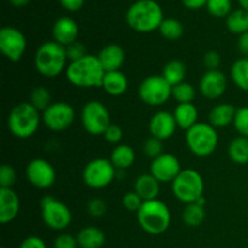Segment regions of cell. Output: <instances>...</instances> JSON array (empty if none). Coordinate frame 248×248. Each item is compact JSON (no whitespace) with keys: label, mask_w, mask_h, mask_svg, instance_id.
<instances>
[{"label":"cell","mask_w":248,"mask_h":248,"mask_svg":"<svg viewBox=\"0 0 248 248\" xmlns=\"http://www.w3.org/2000/svg\"><path fill=\"white\" fill-rule=\"evenodd\" d=\"M98 60L101 62L103 69L107 72L120 70L125 62V51L118 44H109L106 45L98 53Z\"/></svg>","instance_id":"ffe728a7"},{"label":"cell","mask_w":248,"mask_h":248,"mask_svg":"<svg viewBox=\"0 0 248 248\" xmlns=\"http://www.w3.org/2000/svg\"><path fill=\"white\" fill-rule=\"evenodd\" d=\"M240 4V6H241V9L246 10V11H248V0H237Z\"/></svg>","instance_id":"f907efd6"},{"label":"cell","mask_w":248,"mask_h":248,"mask_svg":"<svg viewBox=\"0 0 248 248\" xmlns=\"http://www.w3.org/2000/svg\"><path fill=\"white\" fill-rule=\"evenodd\" d=\"M135 191L143 201L155 200L160 194V182L150 173L140 174L135 182Z\"/></svg>","instance_id":"603a6c76"},{"label":"cell","mask_w":248,"mask_h":248,"mask_svg":"<svg viewBox=\"0 0 248 248\" xmlns=\"http://www.w3.org/2000/svg\"><path fill=\"white\" fill-rule=\"evenodd\" d=\"M208 0H182L183 5L190 10H199L207 5Z\"/></svg>","instance_id":"c3c4849f"},{"label":"cell","mask_w":248,"mask_h":248,"mask_svg":"<svg viewBox=\"0 0 248 248\" xmlns=\"http://www.w3.org/2000/svg\"><path fill=\"white\" fill-rule=\"evenodd\" d=\"M206 217L205 207L198 205V203H189L186 206L182 213L183 222L189 227H199L203 223Z\"/></svg>","instance_id":"4dcf8cb0"},{"label":"cell","mask_w":248,"mask_h":248,"mask_svg":"<svg viewBox=\"0 0 248 248\" xmlns=\"http://www.w3.org/2000/svg\"><path fill=\"white\" fill-rule=\"evenodd\" d=\"M205 183L203 178L196 170H182L177 178L172 182V191L174 196L182 202L194 203L198 199L203 196Z\"/></svg>","instance_id":"52a82bcc"},{"label":"cell","mask_w":248,"mask_h":248,"mask_svg":"<svg viewBox=\"0 0 248 248\" xmlns=\"http://www.w3.org/2000/svg\"><path fill=\"white\" fill-rule=\"evenodd\" d=\"M227 28L229 29L230 33L237 35L248 31V11L240 7L230 12L229 16L227 17Z\"/></svg>","instance_id":"f1b7e54d"},{"label":"cell","mask_w":248,"mask_h":248,"mask_svg":"<svg viewBox=\"0 0 248 248\" xmlns=\"http://www.w3.org/2000/svg\"><path fill=\"white\" fill-rule=\"evenodd\" d=\"M43 118L40 111L34 108L29 102H23L12 108L7 118L9 130L15 137L27 140L38 131Z\"/></svg>","instance_id":"277c9868"},{"label":"cell","mask_w":248,"mask_h":248,"mask_svg":"<svg viewBox=\"0 0 248 248\" xmlns=\"http://www.w3.org/2000/svg\"><path fill=\"white\" fill-rule=\"evenodd\" d=\"M67 51L55 40L46 41L39 46L34 56V65L39 74L45 78H56L68 67Z\"/></svg>","instance_id":"3957f363"},{"label":"cell","mask_w":248,"mask_h":248,"mask_svg":"<svg viewBox=\"0 0 248 248\" xmlns=\"http://www.w3.org/2000/svg\"><path fill=\"white\" fill-rule=\"evenodd\" d=\"M217 128L210 124L198 123L186 131V140L189 150L199 157H207L218 147Z\"/></svg>","instance_id":"8992f818"},{"label":"cell","mask_w":248,"mask_h":248,"mask_svg":"<svg viewBox=\"0 0 248 248\" xmlns=\"http://www.w3.org/2000/svg\"><path fill=\"white\" fill-rule=\"evenodd\" d=\"M160 34L167 40H178L184 33V27L178 19L165 18L159 28Z\"/></svg>","instance_id":"1f68e13d"},{"label":"cell","mask_w":248,"mask_h":248,"mask_svg":"<svg viewBox=\"0 0 248 248\" xmlns=\"http://www.w3.org/2000/svg\"><path fill=\"white\" fill-rule=\"evenodd\" d=\"M87 212L92 217H102L106 215L107 212V203L103 199L101 198H93L89 201L87 203Z\"/></svg>","instance_id":"60d3db41"},{"label":"cell","mask_w":248,"mask_h":248,"mask_svg":"<svg viewBox=\"0 0 248 248\" xmlns=\"http://www.w3.org/2000/svg\"><path fill=\"white\" fill-rule=\"evenodd\" d=\"M162 77L172 87L184 81L186 75V67L182 61L172 60L162 69Z\"/></svg>","instance_id":"4316f807"},{"label":"cell","mask_w":248,"mask_h":248,"mask_svg":"<svg viewBox=\"0 0 248 248\" xmlns=\"http://www.w3.org/2000/svg\"><path fill=\"white\" fill-rule=\"evenodd\" d=\"M80 248H102L106 244V235L99 228H82L77 236Z\"/></svg>","instance_id":"d4e9b609"},{"label":"cell","mask_w":248,"mask_h":248,"mask_svg":"<svg viewBox=\"0 0 248 248\" xmlns=\"http://www.w3.org/2000/svg\"><path fill=\"white\" fill-rule=\"evenodd\" d=\"M29 103L38 109L39 111H44L52 104L51 102V93L46 87L38 86L31 91V101Z\"/></svg>","instance_id":"d6a6232c"},{"label":"cell","mask_w":248,"mask_h":248,"mask_svg":"<svg viewBox=\"0 0 248 248\" xmlns=\"http://www.w3.org/2000/svg\"><path fill=\"white\" fill-rule=\"evenodd\" d=\"M77 237L72 236L69 234H61L58 235L53 242V248H78Z\"/></svg>","instance_id":"7bdbcfd3"},{"label":"cell","mask_w":248,"mask_h":248,"mask_svg":"<svg viewBox=\"0 0 248 248\" xmlns=\"http://www.w3.org/2000/svg\"><path fill=\"white\" fill-rule=\"evenodd\" d=\"M135 150L127 144H119L113 149L110 155V161L118 171H124L135 164Z\"/></svg>","instance_id":"484cf974"},{"label":"cell","mask_w":248,"mask_h":248,"mask_svg":"<svg viewBox=\"0 0 248 248\" xmlns=\"http://www.w3.org/2000/svg\"><path fill=\"white\" fill-rule=\"evenodd\" d=\"M161 6L155 0H138L126 12V22L138 33H152L160 28L164 21Z\"/></svg>","instance_id":"7a4b0ae2"},{"label":"cell","mask_w":248,"mask_h":248,"mask_svg":"<svg viewBox=\"0 0 248 248\" xmlns=\"http://www.w3.org/2000/svg\"><path fill=\"white\" fill-rule=\"evenodd\" d=\"M41 217L46 227L52 230H64L73 219L69 207L53 196L46 195L41 200Z\"/></svg>","instance_id":"30bf717a"},{"label":"cell","mask_w":248,"mask_h":248,"mask_svg":"<svg viewBox=\"0 0 248 248\" xmlns=\"http://www.w3.org/2000/svg\"><path fill=\"white\" fill-rule=\"evenodd\" d=\"M228 155L235 164H248V138L242 136L234 138L228 147Z\"/></svg>","instance_id":"83f0119b"},{"label":"cell","mask_w":248,"mask_h":248,"mask_svg":"<svg viewBox=\"0 0 248 248\" xmlns=\"http://www.w3.org/2000/svg\"><path fill=\"white\" fill-rule=\"evenodd\" d=\"M140 228L150 235H161L171 224V212L165 202L159 199L144 201L137 212Z\"/></svg>","instance_id":"5b68a950"},{"label":"cell","mask_w":248,"mask_h":248,"mask_svg":"<svg viewBox=\"0 0 248 248\" xmlns=\"http://www.w3.org/2000/svg\"><path fill=\"white\" fill-rule=\"evenodd\" d=\"M237 48H239L240 53H242L244 56H248V31L239 35Z\"/></svg>","instance_id":"7dc6e473"},{"label":"cell","mask_w":248,"mask_h":248,"mask_svg":"<svg viewBox=\"0 0 248 248\" xmlns=\"http://www.w3.org/2000/svg\"><path fill=\"white\" fill-rule=\"evenodd\" d=\"M43 123L48 130L61 132L73 125L75 120V110L67 102H55L41 114Z\"/></svg>","instance_id":"7c38bea8"},{"label":"cell","mask_w":248,"mask_h":248,"mask_svg":"<svg viewBox=\"0 0 248 248\" xmlns=\"http://www.w3.org/2000/svg\"><path fill=\"white\" fill-rule=\"evenodd\" d=\"M182 172L181 162L174 155L164 153L156 159L152 160L150 172L160 183H172Z\"/></svg>","instance_id":"9a60e30c"},{"label":"cell","mask_w":248,"mask_h":248,"mask_svg":"<svg viewBox=\"0 0 248 248\" xmlns=\"http://www.w3.org/2000/svg\"><path fill=\"white\" fill-rule=\"evenodd\" d=\"M138 94L148 106H162L172 97V86L162 75H150L140 82Z\"/></svg>","instance_id":"8fae6325"},{"label":"cell","mask_w":248,"mask_h":248,"mask_svg":"<svg viewBox=\"0 0 248 248\" xmlns=\"http://www.w3.org/2000/svg\"><path fill=\"white\" fill-rule=\"evenodd\" d=\"M102 89L108 94L114 97L121 96L128 89V79L121 70L107 72L104 75Z\"/></svg>","instance_id":"7402d4cb"},{"label":"cell","mask_w":248,"mask_h":248,"mask_svg":"<svg viewBox=\"0 0 248 248\" xmlns=\"http://www.w3.org/2000/svg\"><path fill=\"white\" fill-rule=\"evenodd\" d=\"M52 35L56 43L67 47L70 44L78 41L79 26L70 17H61L53 24Z\"/></svg>","instance_id":"d6986e66"},{"label":"cell","mask_w":248,"mask_h":248,"mask_svg":"<svg viewBox=\"0 0 248 248\" xmlns=\"http://www.w3.org/2000/svg\"><path fill=\"white\" fill-rule=\"evenodd\" d=\"M236 110L232 104L220 103L211 109L208 114V124L215 128H225L234 124Z\"/></svg>","instance_id":"44dd1931"},{"label":"cell","mask_w":248,"mask_h":248,"mask_svg":"<svg viewBox=\"0 0 248 248\" xmlns=\"http://www.w3.org/2000/svg\"><path fill=\"white\" fill-rule=\"evenodd\" d=\"M65 51H67V57L69 62H75V61L81 60L85 56L89 55L85 45L82 43H80V41H75V43L68 45L65 47Z\"/></svg>","instance_id":"ab89813d"},{"label":"cell","mask_w":248,"mask_h":248,"mask_svg":"<svg viewBox=\"0 0 248 248\" xmlns=\"http://www.w3.org/2000/svg\"><path fill=\"white\" fill-rule=\"evenodd\" d=\"M195 96V89H194L193 85L186 81H183L172 87V97L178 102V104L193 103Z\"/></svg>","instance_id":"836d02e7"},{"label":"cell","mask_w":248,"mask_h":248,"mask_svg":"<svg viewBox=\"0 0 248 248\" xmlns=\"http://www.w3.org/2000/svg\"><path fill=\"white\" fill-rule=\"evenodd\" d=\"M60 2L65 10L74 12V11H78V10L81 9L82 5H84V2H85V0H60Z\"/></svg>","instance_id":"bcb514c9"},{"label":"cell","mask_w":248,"mask_h":248,"mask_svg":"<svg viewBox=\"0 0 248 248\" xmlns=\"http://www.w3.org/2000/svg\"><path fill=\"white\" fill-rule=\"evenodd\" d=\"M19 248H47L43 239L38 236H29L22 241Z\"/></svg>","instance_id":"f6af8a7d"},{"label":"cell","mask_w":248,"mask_h":248,"mask_svg":"<svg viewBox=\"0 0 248 248\" xmlns=\"http://www.w3.org/2000/svg\"><path fill=\"white\" fill-rule=\"evenodd\" d=\"M173 116L177 126L182 130L188 131L189 128H191L194 125L198 124L199 111L198 108L194 106V103H182L176 107L173 111Z\"/></svg>","instance_id":"cb8c5ba5"},{"label":"cell","mask_w":248,"mask_h":248,"mask_svg":"<svg viewBox=\"0 0 248 248\" xmlns=\"http://www.w3.org/2000/svg\"><path fill=\"white\" fill-rule=\"evenodd\" d=\"M27 48L26 36L15 27H4L0 31V51L11 62H18Z\"/></svg>","instance_id":"4fadbf2b"},{"label":"cell","mask_w":248,"mask_h":248,"mask_svg":"<svg viewBox=\"0 0 248 248\" xmlns=\"http://www.w3.org/2000/svg\"><path fill=\"white\" fill-rule=\"evenodd\" d=\"M116 171L110 160L98 157L93 159L85 166L82 179L87 186L92 189H103L115 179Z\"/></svg>","instance_id":"9c48e42d"},{"label":"cell","mask_w":248,"mask_h":248,"mask_svg":"<svg viewBox=\"0 0 248 248\" xmlns=\"http://www.w3.org/2000/svg\"><path fill=\"white\" fill-rule=\"evenodd\" d=\"M26 177L35 188L48 189L55 184L56 171L47 160L34 159L27 165Z\"/></svg>","instance_id":"5bb4252c"},{"label":"cell","mask_w":248,"mask_h":248,"mask_svg":"<svg viewBox=\"0 0 248 248\" xmlns=\"http://www.w3.org/2000/svg\"><path fill=\"white\" fill-rule=\"evenodd\" d=\"M234 126L242 137L248 138V107L237 108L234 120Z\"/></svg>","instance_id":"8d00e7d4"},{"label":"cell","mask_w":248,"mask_h":248,"mask_svg":"<svg viewBox=\"0 0 248 248\" xmlns=\"http://www.w3.org/2000/svg\"><path fill=\"white\" fill-rule=\"evenodd\" d=\"M228 87L227 77L219 69L207 70L199 84L201 94L207 99H218L225 93Z\"/></svg>","instance_id":"2e32d148"},{"label":"cell","mask_w":248,"mask_h":248,"mask_svg":"<svg viewBox=\"0 0 248 248\" xmlns=\"http://www.w3.org/2000/svg\"><path fill=\"white\" fill-rule=\"evenodd\" d=\"M222 63L220 55L216 51H208L203 57V64L206 65L208 70H217Z\"/></svg>","instance_id":"ee69618b"},{"label":"cell","mask_w":248,"mask_h":248,"mask_svg":"<svg viewBox=\"0 0 248 248\" xmlns=\"http://www.w3.org/2000/svg\"><path fill=\"white\" fill-rule=\"evenodd\" d=\"M81 124L90 135L103 136L111 125L110 114L102 102L90 101L81 109Z\"/></svg>","instance_id":"ba28073f"},{"label":"cell","mask_w":248,"mask_h":248,"mask_svg":"<svg viewBox=\"0 0 248 248\" xmlns=\"http://www.w3.org/2000/svg\"><path fill=\"white\" fill-rule=\"evenodd\" d=\"M206 7L212 16L222 18V17H228L232 12V1L230 0H208Z\"/></svg>","instance_id":"e575fe53"},{"label":"cell","mask_w":248,"mask_h":248,"mask_svg":"<svg viewBox=\"0 0 248 248\" xmlns=\"http://www.w3.org/2000/svg\"><path fill=\"white\" fill-rule=\"evenodd\" d=\"M143 199L135 190L125 194L123 198V206L131 212H138L143 205Z\"/></svg>","instance_id":"f35d334b"},{"label":"cell","mask_w":248,"mask_h":248,"mask_svg":"<svg viewBox=\"0 0 248 248\" xmlns=\"http://www.w3.org/2000/svg\"><path fill=\"white\" fill-rule=\"evenodd\" d=\"M135 1H138V0H135Z\"/></svg>","instance_id":"816d5d0a"},{"label":"cell","mask_w":248,"mask_h":248,"mask_svg":"<svg viewBox=\"0 0 248 248\" xmlns=\"http://www.w3.org/2000/svg\"><path fill=\"white\" fill-rule=\"evenodd\" d=\"M16 171L10 165H2L0 167V186L1 188H12L16 183Z\"/></svg>","instance_id":"74e56055"},{"label":"cell","mask_w":248,"mask_h":248,"mask_svg":"<svg viewBox=\"0 0 248 248\" xmlns=\"http://www.w3.org/2000/svg\"><path fill=\"white\" fill-rule=\"evenodd\" d=\"M106 70L102 67L98 57L94 55H86L84 58L70 62L65 69L67 80L80 89L102 87Z\"/></svg>","instance_id":"6da1fadb"},{"label":"cell","mask_w":248,"mask_h":248,"mask_svg":"<svg viewBox=\"0 0 248 248\" xmlns=\"http://www.w3.org/2000/svg\"><path fill=\"white\" fill-rule=\"evenodd\" d=\"M162 142L164 140H157L155 137L148 138L144 142V144H143V152L152 160L156 159L160 155L164 154V144H162Z\"/></svg>","instance_id":"d590c367"},{"label":"cell","mask_w":248,"mask_h":248,"mask_svg":"<svg viewBox=\"0 0 248 248\" xmlns=\"http://www.w3.org/2000/svg\"><path fill=\"white\" fill-rule=\"evenodd\" d=\"M21 208L18 195L12 188H0V223L9 224L17 218Z\"/></svg>","instance_id":"ac0fdd59"},{"label":"cell","mask_w":248,"mask_h":248,"mask_svg":"<svg viewBox=\"0 0 248 248\" xmlns=\"http://www.w3.org/2000/svg\"><path fill=\"white\" fill-rule=\"evenodd\" d=\"M230 74L234 84L242 91L248 92V57L235 61Z\"/></svg>","instance_id":"f546056e"},{"label":"cell","mask_w":248,"mask_h":248,"mask_svg":"<svg viewBox=\"0 0 248 248\" xmlns=\"http://www.w3.org/2000/svg\"><path fill=\"white\" fill-rule=\"evenodd\" d=\"M177 123L173 113L167 110H160L152 116L149 121V132L152 137L166 140L174 135L177 130Z\"/></svg>","instance_id":"e0dca14e"},{"label":"cell","mask_w":248,"mask_h":248,"mask_svg":"<svg viewBox=\"0 0 248 248\" xmlns=\"http://www.w3.org/2000/svg\"><path fill=\"white\" fill-rule=\"evenodd\" d=\"M29 1H31V0H10V2L16 7L26 6L27 4H29Z\"/></svg>","instance_id":"681fc988"},{"label":"cell","mask_w":248,"mask_h":248,"mask_svg":"<svg viewBox=\"0 0 248 248\" xmlns=\"http://www.w3.org/2000/svg\"><path fill=\"white\" fill-rule=\"evenodd\" d=\"M2 248H5V247H2Z\"/></svg>","instance_id":"f5cc1de1"},{"label":"cell","mask_w":248,"mask_h":248,"mask_svg":"<svg viewBox=\"0 0 248 248\" xmlns=\"http://www.w3.org/2000/svg\"><path fill=\"white\" fill-rule=\"evenodd\" d=\"M123 136L124 132L123 130H121L120 126L111 124V125L107 128L106 132H104L103 137L107 142L111 143V144H118V143H120L121 140H123Z\"/></svg>","instance_id":"b9f144b4"}]
</instances>
